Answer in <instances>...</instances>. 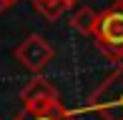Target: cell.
I'll list each match as a JSON object with an SVG mask.
<instances>
[{
	"label": "cell",
	"mask_w": 123,
	"mask_h": 120,
	"mask_svg": "<svg viewBox=\"0 0 123 120\" xmlns=\"http://www.w3.org/2000/svg\"><path fill=\"white\" fill-rule=\"evenodd\" d=\"M83 113H96L103 120H123V60L118 68L88 95Z\"/></svg>",
	"instance_id": "obj_1"
},
{
	"label": "cell",
	"mask_w": 123,
	"mask_h": 120,
	"mask_svg": "<svg viewBox=\"0 0 123 120\" xmlns=\"http://www.w3.org/2000/svg\"><path fill=\"white\" fill-rule=\"evenodd\" d=\"M93 40H96V48L108 60L121 63L123 60V10L108 8L103 13H98Z\"/></svg>",
	"instance_id": "obj_2"
},
{
	"label": "cell",
	"mask_w": 123,
	"mask_h": 120,
	"mask_svg": "<svg viewBox=\"0 0 123 120\" xmlns=\"http://www.w3.org/2000/svg\"><path fill=\"white\" fill-rule=\"evenodd\" d=\"M20 105L28 115H45V113H63L65 105L60 100V93L55 85L43 75H35L20 93Z\"/></svg>",
	"instance_id": "obj_3"
},
{
	"label": "cell",
	"mask_w": 123,
	"mask_h": 120,
	"mask_svg": "<svg viewBox=\"0 0 123 120\" xmlns=\"http://www.w3.org/2000/svg\"><path fill=\"white\" fill-rule=\"evenodd\" d=\"M13 58L33 75H40L43 70L53 63L55 58V48L50 45L40 33H30L23 43H18L13 50Z\"/></svg>",
	"instance_id": "obj_4"
},
{
	"label": "cell",
	"mask_w": 123,
	"mask_h": 120,
	"mask_svg": "<svg viewBox=\"0 0 123 120\" xmlns=\"http://www.w3.org/2000/svg\"><path fill=\"white\" fill-rule=\"evenodd\" d=\"M70 28L78 30L80 35H91L96 33V25H98V13L93 8H88V5H78V8L70 13Z\"/></svg>",
	"instance_id": "obj_5"
},
{
	"label": "cell",
	"mask_w": 123,
	"mask_h": 120,
	"mask_svg": "<svg viewBox=\"0 0 123 120\" xmlns=\"http://www.w3.org/2000/svg\"><path fill=\"white\" fill-rule=\"evenodd\" d=\"M33 8H35L45 20H50V23L60 20L65 15V10H68L63 0H33Z\"/></svg>",
	"instance_id": "obj_6"
},
{
	"label": "cell",
	"mask_w": 123,
	"mask_h": 120,
	"mask_svg": "<svg viewBox=\"0 0 123 120\" xmlns=\"http://www.w3.org/2000/svg\"><path fill=\"white\" fill-rule=\"evenodd\" d=\"M65 113H68V110H63V113H45V115H28V113L20 110L13 120H63Z\"/></svg>",
	"instance_id": "obj_7"
},
{
	"label": "cell",
	"mask_w": 123,
	"mask_h": 120,
	"mask_svg": "<svg viewBox=\"0 0 123 120\" xmlns=\"http://www.w3.org/2000/svg\"><path fill=\"white\" fill-rule=\"evenodd\" d=\"M0 3L5 5V10H10V8H15V5H18L20 0H0Z\"/></svg>",
	"instance_id": "obj_8"
},
{
	"label": "cell",
	"mask_w": 123,
	"mask_h": 120,
	"mask_svg": "<svg viewBox=\"0 0 123 120\" xmlns=\"http://www.w3.org/2000/svg\"><path fill=\"white\" fill-rule=\"evenodd\" d=\"M63 3H65V8L70 10V8H78V3H80V0H63Z\"/></svg>",
	"instance_id": "obj_9"
},
{
	"label": "cell",
	"mask_w": 123,
	"mask_h": 120,
	"mask_svg": "<svg viewBox=\"0 0 123 120\" xmlns=\"http://www.w3.org/2000/svg\"><path fill=\"white\" fill-rule=\"evenodd\" d=\"M63 120H78V118L73 115V113H65V115H63Z\"/></svg>",
	"instance_id": "obj_10"
},
{
	"label": "cell",
	"mask_w": 123,
	"mask_h": 120,
	"mask_svg": "<svg viewBox=\"0 0 123 120\" xmlns=\"http://www.w3.org/2000/svg\"><path fill=\"white\" fill-rule=\"evenodd\" d=\"M113 3H116L113 8H118V10H123V0H113Z\"/></svg>",
	"instance_id": "obj_11"
}]
</instances>
